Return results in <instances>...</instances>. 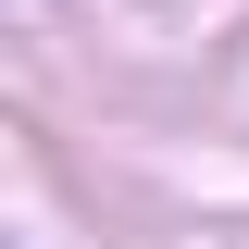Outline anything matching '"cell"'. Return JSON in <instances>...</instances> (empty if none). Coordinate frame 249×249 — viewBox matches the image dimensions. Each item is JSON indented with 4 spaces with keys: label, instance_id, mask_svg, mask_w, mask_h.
Wrapping results in <instances>:
<instances>
[]
</instances>
